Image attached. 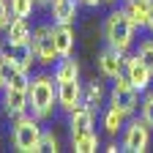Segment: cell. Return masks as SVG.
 <instances>
[{
	"mask_svg": "<svg viewBox=\"0 0 153 153\" xmlns=\"http://www.w3.org/2000/svg\"><path fill=\"white\" fill-rule=\"evenodd\" d=\"M0 88H6V85H3V76H0Z\"/></svg>",
	"mask_w": 153,
	"mask_h": 153,
	"instance_id": "f1b7e54d",
	"label": "cell"
},
{
	"mask_svg": "<svg viewBox=\"0 0 153 153\" xmlns=\"http://www.w3.org/2000/svg\"><path fill=\"white\" fill-rule=\"evenodd\" d=\"M93 112H96V109H90L88 104L76 107V109L71 112V137H76V134H88V131H93Z\"/></svg>",
	"mask_w": 153,
	"mask_h": 153,
	"instance_id": "4fadbf2b",
	"label": "cell"
},
{
	"mask_svg": "<svg viewBox=\"0 0 153 153\" xmlns=\"http://www.w3.org/2000/svg\"><path fill=\"white\" fill-rule=\"evenodd\" d=\"M38 140H41V126H38V118H16L14 123V148L19 153H36L38 150Z\"/></svg>",
	"mask_w": 153,
	"mask_h": 153,
	"instance_id": "277c9868",
	"label": "cell"
},
{
	"mask_svg": "<svg viewBox=\"0 0 153 153\" xmlns=\"http://www.w3.org/2000/svg\"><path fill=\"white\" fill-rule=\"evenodd\" d=\"M126 3H128V0H126Z\"/></svg>",
	"mask_w": 153,
	"mask_h": 153,
	"instance_id": "f546056e",
	"label": "cell"
},
{
	"mask_svg": "<svg viewBox=\"0 0 153 153\" xmlns=\"http://www.w3.org/2000/svg\"><path fill=\"white\" fill-rule=\"evenodd\" d=\"M52 36H55V49H57V57H68L74 52V25H52Z\"/></svg>",
	"mask_w": 153,
	"mask_h": 153,
	"instance_id": "7c38bea8",
	"label": "cell"
},
{
	"mask_svg": "<svg viewBox=\"0 0 153 153\" xmlns=\"http://www.w3.org/2000/svg\"><path fill=\"white\" fill-rule=\"evenodd\" d=\"M36 3H52V0H36Z\"/></svg>",
	"mask_w": 153,
	"mask_h": 153,
	"instance_id": "83f0119b",
	"label": "cell"
},
{
	"mask_svg": "<svg viewBox=\"0 0 153 153\" xmlns=\"http://www.w3.org/2000/svg\"><path fill=\"white\" fill-rule=\"evenodd\" d=\"M123 118H126V115H123L120 109L109 107L107 115H104V128H107V134H118V131L123 128Z\"/></svg>",
	"mask_w": 153,
	"mask_h": 153,
	"instance_id": "ffe728a7",
	"label": "cell"
},
{
	"mask_svg": "<svg viewBox=\"0 0 153 153\" xmlns=\"http://www.w3.org/2000/svg\"><path fill=\"white\" fill-rule=\"evenodd\" d=\"M38 150H47V153H55V150H57V140H55V134H52V131H41Z\"/></svg>",
	"mask_w": 153,
	"mask_h": 153,
	"instance_id": "cb8c5ba5",
	"label": "cell"
},
{
	"mask_svg": "<svg viewBox=\"0 0 153 153\" xmlns=\"http://www.w3.org/2000/svg\"><path fill=\"white\" fill-rule=\"evenodd\" d=\"M33 3L36 0H8V8H11V16H19V19H27L30 11H33Z\"/></svg>",
	"mask_w": 153,
	"mask_h": 153,
	"instance_id": "44dd1931",
	"label": "cell"
},
{
	"mask_svg": "<svg viewBox=\"0 0 153 153\" xmlns=\"http://www.w3.org/2000/svg\"><path fill=\"white\" fill-rule=\"evenodd\" d=\"M140 118L153 128V93H148L145 99H142V104H140Z\"/></svg>",
	"mask_w": 153,
	"mask_h": 153,
	"instance_id": "7402d4cb",
	"label": "cell"
},
{
	"mask_svg": "<svg viewBox=\"0 0 153 153\" xmlns=\"http://www.w3.org/2000/svg\"><path fill=\"white\" fill-rule=\"evenodd\" d=\"M0 57L19 66V68H25V71H30V63H33L36 52H33L30 41H11V38H6L3 47H0Z\"/></svg>",
	"mask_w": 153,
	"mask_h": 153,
	"instance_id": "8992f818",
	"label": "cell"
},
{
	"mask_svg": "<svg viewBox=\"0 0 153 153\" xmlns=\"http://www.w3.org/2000/svg\"><path fill=\"white\" fill-rule=\"evenodd\" d=\"M71 148L76 153H93L96 148H99V134H96V131L76 134V137H71Z\"/></svg>",
	"mask_w": 153,
	"mask_h": 153,
	"instance_id": "ac0fdd59",
	"label": "cell"
},
{
	"mask_svg": "<svg viewBox=\"0 0 153 153\" xmlns=\"http://www.w3.org/2000/svg\"><path fill=\"white\" fill-rule=\"evenodd\" d=\"M109 3H112V0H109Z\"/></svg>",
	"mask_w": 153,
	"mask_h": 153,
	"instance_id": "4dcf8cb0",
	"label": "cell"
},
{
	"mask_svg": "<svg viewBox=\"0 0 153 153\" xmlns=\"http://www.w3.org/2000/svg\"><path fill=\"white\" fill-rule=\"evenodd\" d=\"M145 27H150V30H153V6H150V14H148V25H145Z\"/></svg>",
	"mask_w": 153,
	"mask_h": 153,
	"instance_id": "4316f807",
	"label": "cell"
},
{
	"mask_svg": "<svg viewBox=\"0 0 153 153\" xmlns=\"http://www.w3.org/2000/svg\"><path fill=\"white\" fill-rule=\"evenodd\" d=\"M109 107L120 109L126 118L137 112V107H140V90L128 82L126 74L115 76V85H112V93H109Z\"/></svg>",
	"mask_w": 153,
	"mask_h": 153,
	"instance_id": "3957f363",
	"label": "cell"
},
{
	"mask_svg": "<svg viewBox=\"0 0 153 153\" xmlns=\"http://www.w3.org/2000/svg\"><path fill=\"white\" fill-rule=\"evenodd\" d=\"M8 16H11V8L6 0H0V30H6L8 27Z\"/></svg>",
	"mask_w": 153,
	"mask_h": 153,
	"instance_id": "d4e9b609",
	"label": "cell"
},
{
	"mask_svg": "<svg viewBox=\"0 0 153 153\" xmlns=\"http://www.w3.org/2000/svg\"><path fill=\"white\" fill-rule=\"evenodd\" d=\"M134 30H137V25H134V19L128 16L126 8L112 11L107 16V22H104V38H107V44L115 47V49H120V52H126L131 47Z\"/></svg>",
	"mask_w": 153,
	"mask_h": 153,
	"instance_id": "7a4b0ae2",
	"label": "cell"
},
{
	"mask_svg": "<svg viewBox=\"0 0 153 153\" xmlns=\"http://www.w3.org/2000/svg\"><path fill=\"white\" fill-rule=\"evenodd\" d=\"M104 101V88H101V82H88V88L82 90V104H88L90 109H99V104Z\"/></svg>",
	"mask_w": 153,
	"mask_h": 153,
	"instance_id": "d6986e66",
	"label": "cell"
},
{
	"mask_svg": "<svg viewBox=\"0 0 153 153\" xmlns=\"http://www.w3.org/2000/svg\"><path fill=\"white\" fill-rule=\"evenodd\" d=\"M8 38L11 41H30V25H27V19H19V16H11V22H8Z\"/></svg>",
	"mask_w": 153,
	"mask_h": 153,
	"instance_id": "e0dca14e",
	"label": "cell"
},
{
	"mask_svg": "<svg viewBox=\"0 0 153 153\" xmlns=\"http://www.w3.org/2000/svg\"><path fill=\"white\" fill-rule=\"evenodd\" d=\"M3 107L11 118H22L30 109V99H27V90H19V88H3Z\"/></svg>",
	"mask_w": 153,
	"mask_h": 153,
	"instance_id": "8fae6325",
	"label": "cell"
},
{
	"mask_svg": "<svg viewBox=\"0 0 153 153\" xmlns=\"http://www.w3.org/2000/svg\"><path fill=\"white\" fill-rule=\"evenodd\" d=\"M137 55H140V60H142V63L150 68V74H153V41H150V38L140 44V52H137Z\"/></svg>",
	"mask_w": 153,
	"mask_h": 153,
	"instance_id": "603a6c76",
	"label": "cell"
},
{
	"mask_svg": "<svg viewBox=\"0 0 153 153\" xmlns=\"http://www.w3.org/2000/svg\"><path fill=\"white\" fill-rule=\"evenodd\" d=\"M123 66H126V52L115 49V47H109V49H104L99 55V71H101V76H107V79L120 76Z\"/></svg>",
	"mask_w": 153,
	"mask_h": 153,
	"instance_id": "9c48e42d",
	"label": "cell"
},
{
	"mask_svg": "<svg viewBox=\"0 0 153 153\" xmlns=\"http://www.w3.org/2000/svg\"><path fill=\"white\" fill-rule=\"evenodd\" d=\"M27 99H30V115L38 118V120H44L52 112L55 101H57V82L47 74L36 76L30 82V88H27Z\"/></svg>",
	"mask_w": 153,
	"mask_h": 153,
	"instance_id": "6da1fadb",
	"label": "cell"
},
{
	"mask_svg": "<svg viewBox=\"0 0 153 153\" xmlns=\"http://www.w3.org/2000/svg\"><path fill=\"white\" fill-rule=\"evenodd\" d=\"M79 0H52V16L57 25H74Z\"/></svg>",
	"mask_w": 153,
	"mask_h": 153,
	"instance_id": "5bb4252c",
	"label": "cell"
},
{
	"mask_svg": "<svg viewBox=\"0 0 153 153\" xmlns=\"http://www.w3.org/2000/svg\"><path fill=\"white\" fill-rule=\"evenodd\" d=\"M79 3H85V6H90V8H96V6L101 3V0H79Z\"/></svg>",
	"mask_w": 153,
	"mask_h": 153,
	"instance_id": "484cf974",
	"label": "cell"
},
{
	"mask_svg": "<svg viewBox=\"0 0 153 153\" xmlns=\"http://www.w3.org/2000/svg\"><path fill=\"white\" fill-rule=\"evenodd\" d=\"M123 74L128 76V82L137 88L140 93L142 90H148V85H150V68L140 60V55H131V57H126V66H123Z\"/></svg>",
	"mask_w": 153,
	"mask_h": 153,
	"instance_id": "ba28073f",
	"label": "cell"
},
{
	"mask_svg": "<svg viewBox=\"0 0 153 153\" xmlns=\"http://www.w3.org/2000/svg\"><path fill=\"white\" fill-rule=\"evenodd\" d=\"M150 6H153V0H128L126 11H128V16L134 19V25H137V27L148 25V14H150Z\"/></svg>",
	"mask_w": 153,
	"mask_h": 153,
	"instance_id": "9a60e30c",
	"label": "cell"
},
{
	"mask_svg": "<svg viewBox=\"0 0 153 153\" xmlns=\"http://www.w3.org/2000/svg\"><path fill=\"white\" fill-rule=\"evenodd\" d=\"M57 104L66 112H74L76 107H82V85H79V79L57 82Z\"/></svg>",
	"mask_w": 153,
	"mask_h": 153,
	"instance_id": "30bf717a",
	"label": "cell"
},
{
	"mask_svg": "<svg viewBox=\"0 0 153 153\" xmlns=\"http://www.w3.org/2000/svg\"><path fill=\"white\" fill-rule=\"evenodd\" d=\"M66 79H79V63L71 60V55L63 57L55 68V82H66Z\"/></svg>",
	"mask_w": 153,
	"mask_h": 153,
	"instance_id": "2e32d148",
	"label": "cell"
},
{
	"mask_svg": "<svg viewBox=\"0 0 153 153\" xmlns=\"http://www.w3.org/2000/svg\"><path fill=\"white\" fill-rule=\"evenodd\" d=\"M148 145H150V126L140 118V120H131L128 126H126V131H123V150H128V153H145L148 150Z\"/></svg>",
	"mask_w": 153,
	"mask_h": 153,
	"instance_id": "5b68a950",
	"label": "cell"
},
{
	"mask_svg": "<svg viewBox=\"0 0 153 153\" xmlns=\"http://www.w3.org/2000/svg\"><path fill=\"white\" fill-rule=\"evenodd\" d=\"M30 44H33V52H36V60H38V63H52L55 57H57L55 36H52V27H49V25L36 27L33 36H30Z\"/></svg>",
	"mask_w": 153,
	"mask_h": 153,
	"instance_id": "52a82bcc",
	"label": "cell"
}]
</instances>
